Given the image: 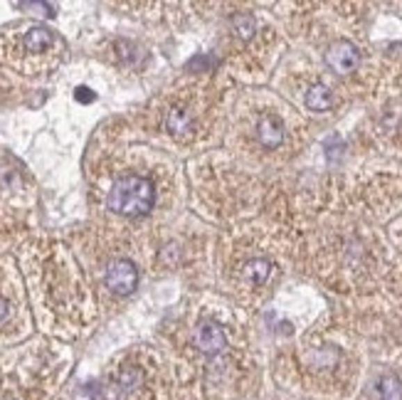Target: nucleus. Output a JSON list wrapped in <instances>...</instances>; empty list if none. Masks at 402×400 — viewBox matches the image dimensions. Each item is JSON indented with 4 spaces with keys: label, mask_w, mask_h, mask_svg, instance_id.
Masks as SVG:
<instances>
[{
    "label": "nucleus",
    "mask_w": 402,
    "mask_h": 400,
    "mask_svg": "<svg viewBox=\"0 0 402 400\" xmlns=\"http://www.w3.org/2000/svg\"><path fill=\"white\" fill-rule=\"evenodd\" d=\"M378 395L380 400H402V380L397 376H383L378 380Z\"/></svg>",
    "instance_id": "12"
},
{
    "label": "nucleus",
    "mask_w": 402,
    "mask_h": 400,
    "mask_svg": "<svg viewBox=\"0 0 402 400\" xmlns=\"http://www.w3.org/2000/svg\"><path fill=\"white\" fill-rule=\"evenodd\" d=\"M55 35L49 33L47 27H30L25 30L20 38V47L25 54H33V57H40V54H47L49 49L55 47Z\"/></svg>",
    "instance_id": "5"
},
{
    "label": "nucleus",
    "mask_w": 402,
    "mask_h": 400,
    "mask_svg": "<svg viewBox=\"0 0 402 400\" xmlns=\"http://www.w3.org/2000/svg\"><path fill=\"white\" fill-rule=\"evenodd\" d=\"M358 62H360L358 47H355L353 43H348V40L333 43L326 52V65L331 67L336 75H351V72L358 67Z\"/></svg>",
    "instance_id": "3"
},
{
    "label": "nucleus",
    "mask_w": 402,
    "mask_h": 400,
    "mask_svg": "<svg viewBox=\"0 0 402 400\" xmlns=\"http://www.w3.org/2000/svg\"><path fill=\"white\" fill-rule=\"evenodd\" d=\"M257 134H259L262 146H266V148L282 146V141H284V121L279 119V116H274V114H269V116H264V119L259 121V126H257Z\"/></svg>",
    "instance_id": "7"
},
{
    "label": "nucleus",
    "mask_w": 402,
    "mask_h": 400,
    "mask_svg": "<svg viewBox=\"0 0 402 400\" xmlns=\"http://www.w3.org/2000/svg\"><path fill=\"white\" fill-rule=\"evenodd\" d=\"M193 344H195L198 351L205 353V356H218V353L225 351V346H227V339H225V331L220 329L218 324L202 321L195 329V334H193Z\"/></svg>",
    "instance_id": "4"
},
{
    "label": "nucleus",
    "mask_w": 402,
    "mask_h": 400,
    "mask_svg": "<svg viewBox=\"0 0 402 400\" xmlns=\"http://www.w3.org/2000/svg\"><path fill=\"white\" fill-rule=\"evenodd\" d=\"M230 25H232L234 35H237L239 40H250L257 30V22L250 13H234V15L230 17Z\"/></svg>",
    "instance_id": "11"
},
{
    "label": "nucleus",
    "mask_w": 402,
    "mask_h": 400,
    "mask_svg": "<svg viewBox=\"0 0 402 400\" xmlns=\"http://www.w3.org/2000/svg\"><path fill=\"white\" fill-rule=\"evenodd\" d=\"M10 316V302H8L6 297H0V324Z\"/></svg>",
    "instance_id": "14"
},
{
    "label": "nucleus",
    "mask_w": 402,
    "mask_h": 400,
    "mask_svg": "<svg viewBox=\"0 0 402 400\" xmlns=\"http://www.w3.org/2000/svg\"><path fill=\"white\" fill-rule=\"evenodd\" d=\"M106 289H111L114 294L124 297V294H131L138 284V270L131 260H114L106 270Z\"/></svg>",
    "instance_id": "2"
},
{
    "label": "nucleus",
    "mask_w": 402,
    "mask_h": 400,
    "mask_svg": "<svg viewBox=\"0 0 402 400\" xmlns=\"http://www.w3.org/2000/svg\"><path fill=\"white\" fill-rule=\"evenodd\" d=\"M106 206L116 215L126 217H143L156 206V188L148 178L136 174L121 176L114 180L109 195H106Z\"/></svg>",
    "instance_id": "1"
},
{
    "label": "nucleus",
    "mask_w": 402,
    "mask_h": 400,
    "mask_svg": "<svg viewBox=\"0 0 402 400\" xmlns=\"http://www.w3.org/2000/svg\"><path fill=\"white\" fill-rule=\"evenodd\" d=\"M163 126L173 139H180V141L191 139L193 131H195V121H193L191 111H185V109H180V107H173L168 114H166Z\"/></svg>",
    "instance_id": "6"
},
{
    "label": "nucleus",
    "mask_w": 402,
    "mask_h": 400,
    "mask_svg": "<svg viewBox=\"0 0 402 400\" xmlns=\"http://www.w3.org/2000/svg\"><path fill=\"white\" fill-rule=\"evenodd\" d=\"M0 400H15V398H13V395H6V398H0Z\"/></svg>",
    "instance_id": "16"
},
{
    "label": "nucleus",
    "mask_w": 402,
    "mask_h": 400,
    "mask_svg": "<svg viewBox=\"0 0 402 400\" xmlns=\"http://www.w3.org/2000/svg\"><path fill=\"white\" fill-rule=\"evenodd\" d=\"M331 104H333V97L326 84H314V87L306 92V107H309L311 111H328Z\"/></svg>",
    "instance_id": "9"
},
{
    "label": "nucleus",
    "mask_w": 402,
    "mask_h": 400,
    "mask_svg": "<svg viewBox=\"0 0 402 400\" xmlns=\"http://www.w3.org/2000/svg\"><path fill=\"white\" fill-rule=\"evenodd\" d=\"M77 99H79V102H92L94 94L89 92L87 87H79V89H77Z\"/></svg>",
    "instance_id": "15"
},
{
    "label": "nucleus",
    "mask_w": 402,
    "mask_h": 400,
    "mask_svg": "<svg viewBox=\"0 0 402 400\" xmlns=\"http://www.w3.org/2000/svg\"><path fill=\"white\" fill-rule=\"evenodd\" d=\"M215 65V60H210V57H195V60L188 62V70H198V67H212Z\"/></svg>",
    "instance_id": "13"
},
{
    "label": "nucleus",
    "mask_w": 402,
    "mask_h": 400,
    "mask_svg": "<svg viewBox=\"0 0 402 400\" xmlns=\"http://www.w3.org/2000/svg\"><path fill=\"white\" fill-rule=\"evenodd\" d=\"M143 380H146V376H143L141 368L124 366L119 374H116V388H119V393L131 395V393H136L138 388H143Z\"/></svg>",
    "instance_id": "8"
},
{
    "label": "nucleus",
    "mask_w": 402,
    "mask_h": 400,
    "mask_svg": "<svg viewBox=\"0 0 402 400\" xmlns=\"http://www.w3.org/2000/svg\"><path fill=\"white\" fill-rule=\"evenodd\" d=\"M269 275H272V262H269V260H252V262H247L245 277L252 282V284H257V287H262V284L269 279Z\"/></svg>",
    "instance_id": "10"
}]
</instances>
